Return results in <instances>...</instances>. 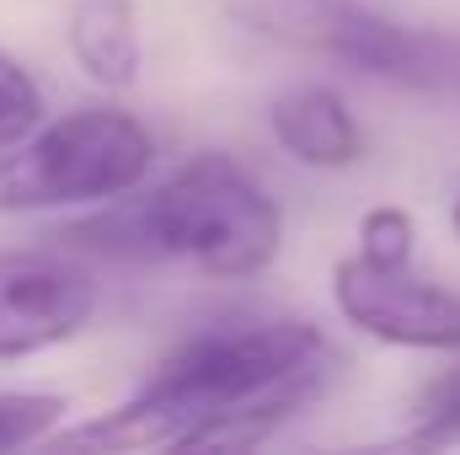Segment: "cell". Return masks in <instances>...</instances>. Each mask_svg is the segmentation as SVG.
I'll list each match as a JSON object with an SVG mask.
<instances>
[{"label": "cell", "mask_w": 460, "mask_h": 455, "mask_svg": "<svg viewBox=\"0 0 460 455\" xmlns=\"http://www.w3.org/2000/svg\"><path fill=\"white\" fill-rule=\"evenodd\" d=\"M268 129L305 166L338 172V166H353L364 156V134H358V123L348 113V103L338 92H327V86H295V92H284L268 108Z\"/></svg>", "instance_id": "obj_7"}, {"label": "cell", "mask_w": 460, "mask_h": 455, "mask_svg": "<svg viewBox=\"0 0 460 455\" xmlns=\"http://www.w3.org/2000/svg\"><path fill=\"white\" fill-rule=\"evenodd\" d=\"M412 215L407 210H396V204H380V210H369L364 215V226H358V252L364 257H375V263H412Z\"/></svg>", "instance_id": "obj_12"}, {"label": "cell", "mask_w": 460, "mask_h": 455, "mask_svg": "<svg viewBox=\"0 0 460 455\" xmlns=\"http://www.w3.org/2000/svg\"><path fill=\"white\" fill-rule=\"evenodd\" d=\"M332 300L348 327L391 348H460V295L412 273V263L353 252L332 268Z\"/></svg>", "instance_id": "obj_5"}, {"label": "cell", "mask_w": 460, "mask_h": 455, "mask_svg": "<svg viewBox=\"0 0 460 455\" xmlns=\"http://www.w3.org/2000/svg\"><path fill=\"white\" fill-rule=\"evenodd\" d=\"M43 118V92L38 81L22 70V59H11L0 49V150H11L16 139H27Z\"/></svg>", "instance_id": "obj_11"}, {"label": "cell", "mask_w": 460, "mask_h": 455, "mask_svg": "<svg viewBox=\"0 0 460 455\" xmlns=\"http://www.w3.org/2000/svg\"><path fill=\"white\" fill-rule=\"evenodd\" d=\"M450 226H456V236H460V199H456V210H450Z\"/></svg>", "instance_id": "obj_13"}, {"label": "cell", "mask_w": 460, "mask_h": 455, "mask_svg": "<svg viewBox=\"0 0 460 455\" xmlns=\"http://www.w3.org/2000/svg\"><path fill=\"white\" fill-rule=\"evenodd\" d=\"M97 311V284L43 252L0 257V359H32L70 343Z\"/></svg>", "instance_id": "obj_6"}, {"label": "cell", "mask_w": 460, "mask_h": 455, "mask_svg": "<svg viewBox=\"0 0 460 455\" xmlns=\"http://www.w3.org/2000/svg\"><path fill=\"white\" fill-rule=\"evenodd\" d=\"M230 22L364 81L423 92L460 108V38L396 22L364 0H215Z\"/></svg>", "instance_id": "obj_3"}, {"label": "cell", "mask_w": 460, "mask_h": 455, "mask_svg": "<svg viewBox=\"0 0 460 455\" xmlns=\"http://www.w3.org/2000/svg\"><path fill=\"white\" fill-rule=\"evenodd\" d=\"M407 451H439V445H460V364L434 375L418 402H412V424L396 440Z\"/></svg>", "instance_id": "obj_9"}, {"label": "cell", "mask_w": 460, "mask_h": 455, "mask_svg": "<svg viewBox=\"0 0 460 455\" xmlns=\"http://www.w3.org/2000/svg\"><path fill=\"white\" fill-rule=\"evenodd\" d=\"M155 139L139 118L118 108L65 113L0 150V215L123 199L145 183Z\"/></svg>", "instance_id": "obj_4"}, {"label": "cell", "mask_w": 460, "mask_h": 455, "mask_svg": "<svg viewBox=\"0 0 460 455\" xmlns=\"http://www.w3.org/2000/svg\"><path fill=\"white\" fill-rule=\"evenodd\" d=\"M70 54L102 86H134L145 70L134 0H70Z\"/></svg>", "instance_id": "obj_8"}, {"label": "cell", "mask_w": 460, "mask_h": 455, "mask_svg": "<svg viewBox=\"0 0 460 455\" xmlns=\"http://www.w3.org/2000/svg\"><path fill=\"white\" fill-rule=\"evenodd\" d=\"M327 338L295 317H235L177 343L113 413L59 429L54 445H257L327 386Z\"/></svg>", "instance_id": "obj_1"}, {"label": "cell", "mask_w": 460, "mask_h": 455, "mask_svg": "<svg viewBox=\"0 0 460 455\" xmlns=\"http://www.w3.org/2000/svg\"><path fill=\"white\" fill-rule=\"evenodd\" d=\"M65 241L123 263H193L215 279H252L284 246V210L252 172L204 150L155 188L108 199Z\"/></svg>", "instance_id": "obj_2"}, {"label": "cell", "mask_w": 460, "mask_h": 455, "mask_svg": "<svg viewBox=\"0 0 460 455\" xmlns=\"http://www.w3.org/2000/svg\"><path fill=\"white\" fill-rule=\"evenodd\" d=\"M65 413L70 407L54 391H0V451H22L59 434Z\"/></svg>", "instance_id": "obj_10"}]
</instances>
